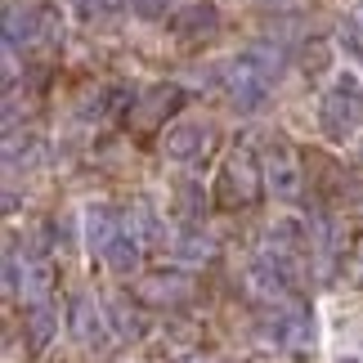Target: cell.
I'll return each instance as SVG.
<instances>
[{"mask_svg": "<svg viewBox=\"0 0 363 363\" xmlns=\"http://www.w3.org/2000/svg\"><path fill=\"white\" fill-rule=\"evenodd\" d=\"M193 291H198V283L184 269H152L135 283V301L148 310H179L193 301Z\"/></svg>", "mask_w": 363, "mask_h": 363, "instance_id": "277c9868", "label": "cell"}, {"mask_svg": "<svg viewBox=\"0 0 363 363\" xmlns=\"http://www.w3.org/2000/svg\"><path fill=\"white\" fill-rule=\"evenodd\" d=\"M264 179H269V193L274 198H301V184H305V175H301V157H296V148L287 144V139H274L269 152H264Z\"/></svg>", "mask_w": 363, "mask_h": 363, "instance_id": "8992f818", "label": "cell"}, {"mask_svg": "<svg viewBox=\"0 0 363 363\" xmlns=\"http://www.w3.org/2000/svg\"><path fill=\"white\" fill-rule=\"evenodd\" d=\"M175 256H179V260H216V242L206 238V233L189 229V233H179V242H175Z\"/></svg>", "mask_w": 363, "mask_h": 363, "instance_id": "9a60e30c", "label": "cell"}, {"mask_svg": "<svg viewBox=\"0 0 363 363\" xmlns=\"http://www.w3.org/2000/svg\"><path fill=\"white\" fill-rule=\"evenodd\" d=\"M104 264H108L113 274H121V278L139 274V264H144V238H139L135 229H121L117 238L104 247Z\"/></svg>", "mask_w": 363, "mask_h": 363, "instance_id": "7c38bea8", "label": "cell"}, {"mask_svg": "<svg viewBox=\"0 0 363 363\" xmlns=\"http://www.w3.org/2000/svg\"><path fill=\"white\" fill-rule=\"evenodd\" d=\"M310 314L301 310V305H278L274 318L264 323V337H269L274 345H283V350H296V345H310Z\"/></svg>", "mask_w": 363, "mask_h": 363, "instance_id": "30bf717a", "label": "cell"}, {"mask_svg": "<svg viewBox=\"0 0 363 363\" xmlns=\"http://www.w3.org/2000/svg\"><path fill=\"white\" fill-rule=\"evenodd\" d=\"M216 32H220V9L211 0H193V5H184L171 18V36L184 50H202L206 40H216Z\"/></svg>", "mask_w": 363, "mask_h": 363, "instance_id": "ba28073f", "label": "cell"}, {"mask_svg": "<svg viewBox=\"0 0 363 363\" xmlns=\"http://www.w3.org/2000/svg\"><path fill=\"white\" fill-rule=\"evenodd\" d=\"M175 193H179V216H184V220H198V211H202V189L184 179Z\"/></svg>", "mask_w": 363, "mask_h": 363, "instance_id": "d6986e66", "label": "cell"}, {"mask_svg": "<svg viewBox=\"0 0 363 363\" xmlns=\"http://www.w3.org/2000/svg\"><path fill=\"white\" fill-rule=\"evenodd\" d=\"M278 67H283V54L278 50L251 45L247 54H238L233 63L220 67V90H225V99L238 108V113H256V108H264V99H269V86H274Z\"/></svg>", "mask_w": 363, "mask_h": 363, "instance_id": "6da1fadb", "label": "cell"}, {"mask_svg": "<svg viewBox=\"0 0 363 363\" xmlns=\"http://www.w3.org/2000/svg\"><path fill=\"white\" fill-rule=\"evenodd\" d=\"M67 328H72L77 345H86V350H104L108 341H113V318L108 310L94 296H77L72 310H67Z\"/></svg>", "mask_w": 363, "mask_h": 363, "instance_id": "52a82bcc", "label": "cell"}, {"mask_svg": "<svg viewBox=\"0 0 363 363\" xmlns=\"http://www.w3.org/2000/svg\"><path fill=\"white\" fill-rule=\"evenodd\" d=\"M72 5H77V13H81V18H117V13L125 9V5H130V0H72Z\"/></svg>", "mask_w": 363, "mask_h": 363, "instance_id": "e0dca14e", "label": "cell"}, {"mask_svg": "<svg viewBox=\"0 0 363 363\" xmlns=\"http://www.w3.org/2000/svg\"><path fill=\"white\" fill-rule=\"evenodd\" d=\"M211 121H175L171 130L162 135V148H166V157L171 162H198L206 148H211Z\"/></svg>", "mask_w": 363, "mask_h": 363, "instance_id": "9c48e42d", "label": "cell"}, {"mask_svg": "<svg viewBox=\"0 0 363 363\" xmlns=\"http://www.w3.org/2000/svg\"><path fill=\"white\" fill-rule=\"evenodd\" d=\"M345 278H350L354 287H363V229L354 233L350 251H345Z\"/></svg>", "mask_w": 363, "mask_h": 363, "instance_id": "ac0fdd59", "label": "cell"}, {"mask_svg": "<svg viewBox=\"0 0 363 363\" xmlns=\"http://www.w3.org/2000/svg\"><path fill=\"white\" fill-rule=\"evenodd\" d=\"M121 229H125V220L113 211V206H90L86 211V247L99 251V256H104V247L113 242Z\"/></svg>", "mask_w": 363, "mask_h": 363, "instance_id": "5bb4252c", "label": "cell"}, {"mask_svg": "<svg viewBox=\"0 0 363 363\" xmlns=\"http://www.w3.org/2000/svg\"><path fill=\"white\" fill-rule=\"evenodd\" d=\"M23 337H27V354H45L50 341L59 337V310L50 301H32L23 310Z\"/></svg>", "mask_w": 363, "mask_h": 363, "instance_id": "8fae6325", "label": "cell"}, {"mask_svg": "<svg viewBox=\"0 0 363 363\" xmlns=\"http://www.w3.org/2000/svg\"><path fill=\"white\" fill-rule=\"evenodd\" d=\"M359 18H363V5H359Z\"/></svg>", "mask_w": 363, "mask_h": 363, "instance_id": "7402d4cb", "label": "cell"}, {"mask_svg": "<svg viewBox=\"0 0 363 363\" xmlns=\"http://www.w3.org/2000/svg\"><path fill=\"white\" fill-rule=\"evenodd\" d=\"M184 108V90L179 86H152V90H144L139 99H130V108H125V125H135L139 135H152L157 125H166V117L171 113H179Z\"/></svg>", "mask_w": 363, "mask_h": 363, "instance_id": "5b68a950", "label": "cell"}, {"mask_svg": "<svg viewBox=\"0 0 363 363\" xmlns=\"http://www.w3.org/2000/svg\"><path fill=\"white\" fill-rule=\"evenodd\" d=\"M166 5L171 0H130V13H139V18H166Z\"/></svg>", "mask_w": 363, "mask_h": 363, "instance_id": "ffe728a7", "label": "cell"}, {"mask_svg": "<svg viewBox=\"0 0 363 363\" xmlns=\"http://www.w3.org/2000/svg\"><path fill=\"white\" fill-rule=\"evenodd\" d=\"M264 189H269V179H264V162L256 157V148L233 144L216 175V206L220 211H247L264 198Z\"/></svg>", "mask_w": 363, "mask_h": 363, "instance_id": "7a4b0ae2", "label": "cell"}, {"mask_svg": "<svg viewBox=\"0 0 363 363\" xmlns=\"http://www.w3.org/2000/svg\"><path fill=\"white\" fill-rule=\"evenodd\" d=\"M318 125H323L328 139H350L359 125H363V86L359 77L341 72L337 86L323 94V104H318Z\"/></svg>", "mask_w": 363, "mask_h": 363, "instance_id": "3957f363", "label": "cell"}, {"mask_svg": "<svg viewBox=\"0 0 363 363\" xmlns=\"http://www.w3.org/2000/svg\"><path fill=\"white\" fill-rule=\"evenodd\" d=\"M108 318H113V328L121 332L125 341H130V337H144V318H139V310H135V305H125V301L108 305Z\"/></svg>", "mask_w": 363, "mask_h": 363, "instance_id": "2e32d148", "label": "cell"}, {"mask_svg": "<svg viewBox=\"0 0 363 363\" xmlns=\"http://www.w3.org/2000/svg\"><path fill=\"white\" fill-rule=\"evenodd\" d=\"M40 40V9H5V54H18Z\"/></svg>", "mask_w": 363, "mask_h": 363, "instance_id": "4fadbf2b", "label": "cell"}, {"mask_svg": "<svg viewBox=\"0 0 363 363\" xmlns=\"http://www.w3.org/2000/svg\"><path fill=\"white\" fill-rule=\"evenodd\" d=\"M341 363H359V359H341Z\"/></svg>", "mask_w": 363, "mask_h": 363, "instance_id": "44dd1931", "label": "cell"}]
</instances>
